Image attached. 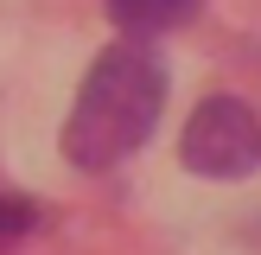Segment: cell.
Segmentation results:
<instances>
[{"mask_svg":"<svg viewBox=\"0 0 261 255\" xmlns=\"http://www.w3.org/2000/svg\"><path fill=\"white\" fill-rule=\"evenodd\" d=\"M178 166L198 172V178H217V185L261 172V115L242 96H204L185 121Z\"/></svg>","mask_w":261,"mask_h":255,"instance_id":"2","label":"cell"},{"mask_svg":"<svg viewBox=\"0 0 261 255\" xmlns=\"http://www.w3.org/2000/svg\"><path fill=\"white\" fill-rule=\"evenodd\" d=\"M166 109V64L153 58L140 38L109 45L89 64L83 89L70 102V121H64V160L83 166V172H109L127 153L147 147V134L160 128Z\"/></svg>","mask_w":261,"mask_h":255,"instance_id":"1","label":"cell"},{"mask_svg":"<svg viewBox=\"0 0 261 255\" xmlns=\"http://www.w3.org/2000/svg\"><path fill=\"white\" fill-rule=\"evenodd\" d=\"M115 26H127V38H147V32H172L198 13V0H109Z\"/></svg>","mask_w":261,"mask_h":255,"instance_id":"3","label":"cell"},{"mask_svg":"<svg viewBox=\"0 0 261 255\" xmlns=\"http://www.w3.org/2000/svg\"><path fill=\"white\" fill-rule=\"evenodd\" d=\"M32 230H38V211L25 198H13V191H0V242H19Z\"/></svg>","mask_w":261,"mask_h":255,"instance_id":"4","label":"cell"}]
</instances>
